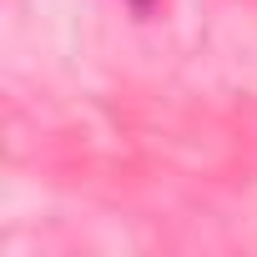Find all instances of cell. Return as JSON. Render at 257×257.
Returning a JSON list of instances; mask_svg holds the SVG:
<instances>
[{
  "mask_svg": "<svg viewBox=\"0 0 257 257\" xmlns=\"http://www.w3.org/2000/svg\"><path fill=\"white\" fill-rule=\"evenodd\" d=\"M121 6H126V11H132L137 21H147V16L157 11V0H121Z\"/></svg>",
  "mask_w": 257,
  "mask_h": 257,
  "instance_id": "1",
  "label": "cell"
}]
</instances>
